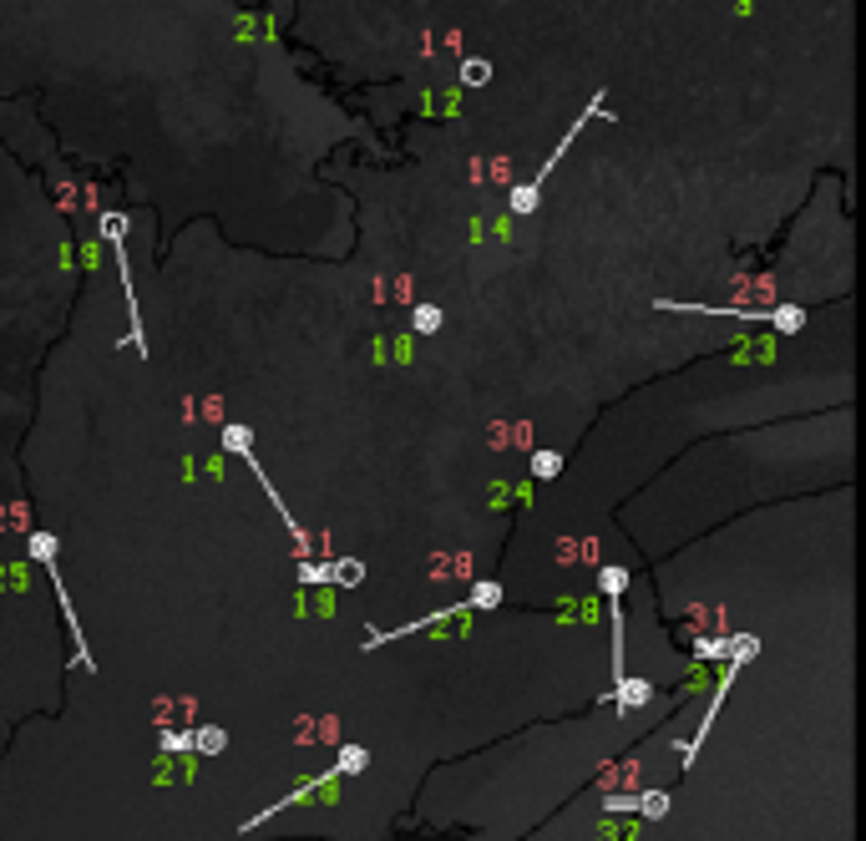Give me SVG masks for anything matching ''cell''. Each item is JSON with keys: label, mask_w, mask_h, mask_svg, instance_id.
Masks as SVG:
<instances>
[{"label": "cell", "mask_w": 866, "mask_h": 841, "mask_svg": "<svg viewBox=\"0 0 866 841\" xmlns=\"http://www.w3.org/2000/svg\"><path fill=\"white\" fill-rule=\"evenodd\" d=\"M588 117H603V92H598V97H593V102L583 107V117H578V122L568 127V137H563V142L553 147V158H547V163L537 168V178H532V183H522V188H512V213H532V208H537V198H542V183L553 178V168L563 163L568 142H578V137H583V122H588Z\"/></svg>", "instance_id": "cell-2"}, {"label": "cell", "mask_w": 866, "mask_h": 841, "mask_svg": "<svg viewBox=\"0 0 866 841\" xmlns=\"http://www.w3.org/2000/svg\"><path fill=\"white\" fill-rule=\"evenodd\" d=\"M193 735V750H203V755H213V750H223V730H213V725H198V730H188Z\"/></svg>", "instance_id": "cell-9"}, {"label": "cell", "mask_w": 866, "mask_h": 841, "mask_svg": "<svg viewBox=\"0 0 866 841\" xmlns=\"http://www.w3.org/2000/svg\"><path fill=\"white\" fill-rule=\"evenodd\" d=\"M416 330H441V310H416Z\"/></svg>", "instance_id": "cell-14"}, {"label": "cell", "mask_w": 866, "mask_h": 841, "mask_svg": "<svg viewBox=\"0 0 866 841\" xmlns=\"http://www.w3.org/2000/svg\"><path fill=\"white\" fill-rule=\"evenodd\" d=\"M532 472H537L542 482L558 477V472H563V456H558V451H537V456H532Z\"/></svg>", "instance_id": "cell-10"}, {"label": "cell", "mask_w": 866, "mask_h": 841, "mask_svg": "<svg viewBox=\"0 0 866 841\" xmlns=\"http://www.w3.org/2000/svg\"><path fill=\"white\" fill-rule=\"evenodd\" d=\"M102 234H107V244H112V259H117V274H122V294H127V310H132V345H137V355H147L142 320H137V289H132V274H127V249H122L127 218H122V213H107V218H102Z\"/></svg>", "instance_id": "cell-3"}, {"label": "cell", "mask_w": 866, "mask_h": 841, "mask_svg": "<svg viewBox=\"0 0 866 841\" xmlns=\"http://www.w3.org/2000/svg\"><path fill=\"white\" fill-rule=\"evenodd\" d=\"M603 811H639V796H608Z\"/></svg>", "instance_id": "cell-15"}, {"label": "cell", "mask_w": 866, "mask_h": 841, "mask_svg": "<svg viewBox=\"0 0 866 841\" xmlns=\"http://www.w3.org/2000/svg\"><path fill=\"white\" fill-rule=\"evenodd\" d=\"M497 603H502V588H497V583H477V588H471V598H461V603H451V608H436V614H426V619H416V624H406V629H375V634L365 639V649H380V644H390V639H411V634L436 629V624H446V619H466L471 608H497Z\"/></svg>", "instance_id": "cell-1"}, {"label": "cell", "mask_w": 866, "mask_h": 841, "mask_svg": "<svg viewBox=\"0 0 866 841\" xmlns=\"http://www.w3.org/2000/svg\"><path fill=\"white\" fill-rule=\"evenodd\" d=\"M694 654H699V659H720V654H730V644H720V639H699Z\"/></svg>", "instance_id": "cell-13"}, {"label": "cell", "mask_w": 866, "mask_h": 841, "mask_svg": "<svg viewBox=\"0 0 866 841\" xmlns=\"http://www.w3.org/2000/svg\"><path fill=\"white\" fill-rule=\"evenodd\" d=\"M41 568H46V578H51V588H56L61 619H66V629H71V649H76V664L97 669V659H92V649H87V629H82V619H76V603H71V593H66V583H61V568H56V558H41Z\"/></svg>", "instance_id": "cell-5"}, {"label": "cell", "mask_w": 866, "mask_h": 841, "mask_svg": "<svg viewBox=\"0 0 866 841\" xmlns=\"http://www.w3.org/2000/svg\"><path fill=\"white\" fill-rule=\"evenodd\" d=\"M598 588L608 598V619H613V679H623V588H628V573L623 568H598Z\"/></svg>", "instance_id": "cell-4"}, {"label": "cell", "mask_w": 866, "mask_h": 841, "mask_svg": "<svg viewBox=\"0 0 866 841\" xmlns=\"http://www.w3.org/2000/svg\"><path fill=\"white\" fill-rule=\"evenodd\" d=\"M639 811H644V816H664V811H669V791H644V796H639Z\"/></svg>", "instance_id": "cell-11"}, {"label": "cell", "mask_w": 866, "mask_h": 841, "mask_svg": "<svg viewBox=\"0 0 866 841\" xmlns=\"http://www.w3.org/2000/svg\"><path fill=\"white\" fill-rule=\"evenodd\" d=\"M649 695H654V690H649L644 679H618V705H623V710H634V705H644Z\"/></svg>", "instance_id": "cell-6"}, {"label": "cell", "mask_w": 866, "mask_h": 841, "mask_svg": "<svg viewBox=\"0 0 866 841\" xmlns=\"http://www.w3.org/2000/svg\"><path fill=\"white\" fill-rule=\"evenodd\" d=\"M770 325H775V330H785V335H796V330L806 325V310H801V304H785V310H775V315H770Z\"/></svg>", "instance_id": "cell-8"}, {"label": "cell", "mask_w": 866, "mask_h": 841, "mask_svg": "<svg viewBox=\"0 0 866 841\" xmlns=\"http://www.w3.org/2000/svg\"><path fill=\"white\" fill-rule=\"evenodd\" d=\"M223 446L239 456V451H249V426H223Z\"/></svg>", "instance_id": "cell-12"}, {"label": "cell", "mask_w": 866, "mask_h": 841, "mask_svg": "<svg viewBox=\"0 0 866 841\" xmlns=\"http://www.w3.org/2000/svg\"><path fill=\"white\" fill-rule=\"evenodd\" d=\"M365 578V563H325V583H345V588H355Z\"/></svg>", "instance_id": "cell-7"}]
</instances>
